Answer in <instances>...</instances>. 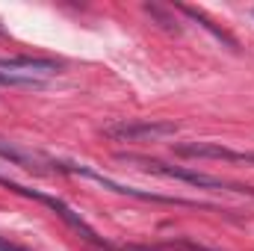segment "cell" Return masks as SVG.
I'll list each match as a JSON object with an SVG mask.
<instances>
[{
	"instance_id": "cell-1",
	"label": "cell",
	"mask_w": 254,
	"mask_h": 251,
	"mask_svg": "<svg viewBox=\"0 0 254 251\" xmlns=\"http://www.w3.org/2000/svg\"><path fill=\"white\" fill-rule=\"evenodd\" d=\"M119 160H125V163H139L145 172H154V175H163V178H172V181H184V184H192V187L222 189V192H246V195H254L252 187H240V184H231V181H222V178H213V175H204V172H192V169L166 166V163H160V160H148V157H127V154H119Z\"/></svg>"
},
{
	"instance_id": "cell-2",
	"label": "cell",
	"mask_w": 254,
	"mask_h": 251,
	"mask_svg": "<svg viewBox=\"0 0 254 251\" xmlns=\"http://www.w3.org/2000/svg\"><path fill=\"white\" fill-rule=\"evenodd\" d=\"M0 184H3V187H9L12 192H18V195H27V198H36V201L48 204V207H51V210H54V213H57V216L63 219L68 228H74V231H77V234H80L83 240H89L92 246H101V249H113L110 243H104V240H101V237H98V234H95V231H92V228H89V225L83 222V219H80V213H74V210H71V207L65 204L63 198L45 195V192H39V189H27V187H21V184H12V181H6V178H0ZM113 251H116V249H113Z\"/></svg>"
},
{
	"instance_id": "cell-3",
	"label": "cell",
	"mask_w": 254,
	"mask_h": 251,
	"mask_svg": "<svg viewBox=\"0 0 254 251\" xmlns=\"http://www.w3.org/2000/svg\"><path fill=\"white\" fill-rule=\"evenodd\" d=\"M175 133H178L175 122H151V119H130V122L125 119V122L104 127V136L119 139V142H154V139H166Z\"/></svg>"
},
{
	"instance_id": "cell-4",
	"label": "cell",
	"mask_w": 254,
	"mask_h": 251,
	"mask_svg": "<svg viewBox=\"0 0 254 251\" xmlns=\"http://www.w3.org/2000/svg\"><path fill=\"white\" fill-rule=\"evenodd\" d=\"M175 154L195 157V160H228V163H252L254 166V151H231L219 142H178Z\"/></svg>"
},
{
	"instance_id": "cell-5",
	"label": "cell",
	"mask_w": 254,
	"mask_h": 251,
	"mask_svg": "<svg viewBox=\"0 0 254 251\" xmlns=\"http://www.w3.org/2000/svg\"><path fill=\"white\" fill-rule=\"evenodd\" d=\"M0 71H18L24 77H54L63 71V65L54 60H42V57H6L0 60Z\"/></svg>"
},
{
	"instance_id": "cell-6",
	"label": "cell",
	"mask_w": 254,
	"mask_h": 251,
	"mask_svg": "<svg viewBox=\"0 0 254 251\" xmlns=\"http://www.w3.org/2000/svg\"><path fill=\"white\" fill-rule=\"evenodd\" d=\"M0 157L15 163V166H21V169H27V172H39V175L48 172L45 166H51V160H45V157H39V154H33V151L21 148L15 142H6V139H0Z\"/></svg>"
},
{
	"instance_id": "cell-7",
	"label": "cell",
	"mask_w": 254,
	"mask_h": 251,
	"mask_svg": "<svg viewBox=\"0 0 254 251\" xmlns=\"http://www.w3.org/2000/svg\"><path fill=\"white\" fill-rule=\"evenodd\" d=\"M181 12H187L192 21H198V24H201L204 30H210V33H213V36H216L219 42H225L228 48H234V51H237V42H234V39H231V36H228L225 30H219V27H216V24H213V21H210L207 15H201V12H198V9H192V6H181Z\"/></svg>"
},
{
	"instance_id": "cell-8",
	"label": "cell",
	"mask_w": 254,
	"mask_h": 251,
	"mask_svg": "<svg viewBox=\"0 0 254 251\" xmlns=\"http://www.w3.org/2000/svg\"><path fill=\"white\" fill-rule=\"evenodd\" d=\"M172 249H181V251H213V249H204V246H195L190 240H178V243H172Z\"/></svg>"
},
{
	"instance_id": "cell-9",
	"label": "cell",
	"mask_w": 254,
	"mask_h": 251,
	"mask_svg": "<svg viewBox=\"0 0 254 251\" xmlns=\"http://www.w3.org/2000/svg\"><path fill=\"white\" fill-rule=\"evenodd\" d=\"M0 251H27V249H21V246H15V243H6V240H0Z\"/></svg>"
},
{
	"instance_id": "cell-10",
	"label": "cell",
	"mask_w": 254,
	"mask_h": 251,
	"mask_svg": "<svg viewBox=\"0 0 254 251\" xmlns=\"http://www.w3.org/2000/svg\"><path fill=\"white\" fill-rule=\"evenodd\" d=\"M0 36H3V30H0Z\"/></svg>"
}]
</instances>
